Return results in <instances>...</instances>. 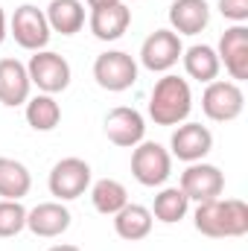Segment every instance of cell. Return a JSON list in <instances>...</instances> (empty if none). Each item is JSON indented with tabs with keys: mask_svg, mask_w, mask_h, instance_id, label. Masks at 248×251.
I'll return each instance as SVG.
<instances>
[{
	"mask_svg": "<svg viewBox=\"0 0 248 251\" xmlns=\"http://www.w3.org/2000/svg\"><path fill=\"white\" fill-rule=\"evenodd\" d=\"M196 231L213 240L246 237L248 234V204L243 199H213L196 207Z\"/></svg>",
	"mask_w": 248,
	"mask_h": 251,
	"instance_id": "6da1fadb",
	"label": "cell"
},
{
	"mask_svg": "<svg viewBox=\"0 0 248 251\" xmlns=\"http://www.w3.org/2000/svg\"><path fill=\"white\" fill-rule=\"evenodd\" d=\"M190 111H193V94L187 79L167 73L164 79L155 82L149 97V117L155 120V126H178L190 117Z\"/></svg>",
	"mask_w": 248,
	"mask_h": 251,
	"instance_id": "7a4b0ae2",
	"label": "cell"
},
{
	"mask_svg": "<svg viewBox=\"0 0 248 251\" xmlns=\"http://www.w3.org/2000/svg\"><path fill=\"white\" fill-rule=\"evenodd\" d=\"M173 173V155L155 143V140H140L131 152V176L143 187H161Z\"/></svg>",
	"mask_w": 248,
	"mask_h": 251,
	"instance_id": "3957f363",
	"label": "cell"
},
{
	"mask_svg": "<svg viewBox=\"0 0 248 251\" xmlns=\"http://www.w3.org/2000/svg\"><path fill=\"white\" fill-rule=\"evenodd\" d=\"M243 108H246V97L237 82H222V79L207 82L201 94V111L213 123H231L243 114Z\"/></svg>",
	"mask_w": 248,
	"mask_h": 251,
	"instance_id": "277c9868",
	"label": "cell"
},
{
	"mask_svg": "<svg viewBox=\"0 0 248 251\" xmlns=\"http://www.w3.org/2000/svg\"><path fill=\"white\" fill-rule=\"evenodd\" d=\"M94 79H97V85L102 91H111V94L128 91L137 82V62L123 50H108V53L97 56Z\"/></svg>",
	"mask_w": 248,
	"mask_h": 251,
	"instance_id": "5b68a950",
	"label": "cell"
},
{
	"mask_svg": "<svg viewBox=\"0 0 248 251\" xmlns=\"http://www.w3.org/2000/svg\"><path fill=\"white\" fill-rule=\"evenodd\" d=\"M26 73H29V82L38 85V91L50 94V97L62 94L70 85V64L64 56L53 53V50H38L26 64Z\"/></svg>",
	"mask_w": 248,
	"mask_h": 251,
	"instance_id": "8992f818",
	"label": "cell"
},
{
	"mask_svg": "<svg viewBox=\"0 0 248 251\" xmlns=\"http://www.w3.org/2000/svg\"><path fill=\"white\" fill-rule=\"evenodd\" d=\"M47 184L59 201H73V199L85 196V190L91 187V167L82 158H62L50 170Z\"/></svg>",
	"mask_w": 248,
	"mask_h": 251,
	"instance_id": "52a82bcc",
	"label": "cell"
},
{
	"mask_svg": "<svg viewBox=\"0 0 248 251\" xmlns=\"http://www.w3.org/2000/svg\"><path fill=\"white\" fill-rule=\"evenodd\" d=\"M12 35H15V41H18L24 50H32V53L44 50V47L50 44V24H47V15H44L38 6H32V3L18 6L15 15H12Z\"/></svg>",
	"mask_w": 248,
	"mask_h": 251,
	"instance_id": "ba28073f",
	"label": "cell"
},
{
	"mask_svg": "<svg viewBox=\"0 0 248 251\" xmlns=\"http://www.w3.org/2000/svg\"><path fill=\"white\" fill-rule=\"evenodd\" d=\"M181 53H184L181 38L173 29H155L140 47V64L152 73H167L170 67L178 64Z\"/></svg>",
	"mask_w": 248,
	"mask_h": 251,
	"instance_id": "9c48e42d",
	"label": "cell"
},
{
	"mask_svg": "<svg viewBox=\"0 0 248 251\" xmlns=\"http://www.w3.org/2000/svg\"><path fill=\"white\" fill-rule=\"evenodd\" d=\"M225 190V176L219 173V167L213 164H190L184 173H181V193H184L190 201H213L219 199Z\"/></svg>",
	"mask_w": 248,
	"mask_h": 251,
	"instance_id": "30bf717a",
	"label": "cell"
},
{
	"mask_svg": "<svg viewBox=\"0 0 248 251\" xmlns=\"http://www.w3.org/2000/svg\"><path fill=\"white\" fill-rule=\"evenodd\" d=\"M170 149H173V155L178 161L196 164V161H201L213 149V134H210L207 126H201V123H184L173 131Z\"/></svg>",
	"mask_w": 248,
	"mask_h": 251,
	"instance_id": "8fae6325",
	"label": "cell"
},
{
	"mask_svg": "<svg viewBox=\"0 0 248 251\" xmlns=\"http://www.w3.org/2000/svg\"><path fill=\"white\" fill-rule=\"evenodd\" d=\"M143 134H146V120H143L140 111L125 108V105L108 111V117H105V137H108L114 146L134 149V146L143 140Z\"/></svg>",
	"mask_w": 248,
	"mask_h": 251,
	"instance_id": "7c38bea8",
	"label": "cell"
},
{
	"mask_svg": "<svg viewBox=\"0 0 248 251\" xmlns=\"http://www.w3.org/2000/svg\"><path fill=\"white\" fill-rule=\"evenodd\" d=\"M219 62H225V70L231 73V79L246 82L248 79V29L243 24L225 29V35L219 38Z\"/></svg>",
	"mask_w": 248,
	"mask_h": 251,
	"instance_id": "4fadbf2b",
	"label": "cell"
},
{
	"mask_svg": "<svg viewBox=\"0 0 248 251\" xmlns=\"http://www.w3.org/2000/svg\"><path fill=\"white\" fill-rule=\"evenodd\" d=\"M26 228L35 237H44V240L62 237L64 231L70 228V210L64 207L62 201H44V204L26 210Z\"/></svg>",
	"mask_w": 248,
	"mask_h": 251,
	"instance_id": "5bb4252c",
	"label": "cell"
},
{
	"mask_svg": "<svg viewBox=\"0 0 248 251\" xmlns=\"http://www.w3.org/2000/svg\"><path fill=\"white\" fill-rule=\"evenodd\" d=\"M29 73L18 59H0V105H24L29 100Z\"/></svg>",
	"mask_w": 248,
	"mask_h": 251,
	"instance_id": "9a60e30c",
	"label": "cell"
},
{
	"mask_svg": "<svg viewBox=\"0 0 248 251\" xmlns=\"http://www.w3.org/2000/svg\"><path fill=\"white\" fill-rule=\"evenodd\" d=\"M128 24H131V9L123 6V3L99 6V9L91 12V32L99 41H117V38H123Z\"/></svg>",
	"mask_w": 248,
	"mask_h": 251,
	"instance_id": "2e32d148",
	"label": "cell"
},
{
	"mask_svg": "<svg viewBox=\"0 0 248 251\" xmlns=\"http://www.w3.org/2000/svg\"><path fill=\"white\" fill-rule=\"evenodd\" d=\"M170 24L175 35H198L210 24V9L204 0H175L170 6Z\"/></svg>",
	"mask_w": 248,
	"mask_h": 251,
	"instance_id": "e0dca14e",
	"label": "cell"
},
{
	"mask_svg": "<svg viewBox=\"0 0 248 251\" xmlns=\"http://www.w3.org/2000/svg\"><path fill=\"white\" fill-rule=\"evenodd\" d=\"M152 222H155L152 210L143 207V204H131V201L125 204L123 210L114 213V231H117L120 240H128V243H137V240L149 237Z\"/></svg>",
	"mask_w": 248,
	"mask_h": 251,
	"instance_id": "ac0fdd59",
	"label": "cell"
},
{
	"mask_svg": "<svg viewBox=\"0 0 248 251\" xmlns=\"http://www.w3.org/2000/svg\"><path fill=\"white\" fill-rule=\"evenodd\" d=\"M47 24L50 32H62V35H76L85 26V9L79 0H50L47 6Z\"/></svg>",
	"mask_w": 248,
	"mask_h": 251,
	"instance_id": "d6986e66",
	"label": "cell"
},
{
	"mask_svg": "<svg viewBox=\"0 0 248 251\" xmlns=\"http://www.w3.org/2000/svg\"><path fill=\"white\" fill-rule=\"evenodd\" d=\"M181 59H184L187 76L196 79V82H213V79L219 76V67H222L216 50L207 47V44H193L190 50L181 53Z\"/></svg>",
	"mask_w": 248,
	"mask_h": 251,
	"instance_id": "ffe728a7",
	"label": "cell"
},
{
	"mask_svg": "<svg viewBox=\"0 0 248 251\" xmlns=\"http://www.w3.org/2000/svg\"><path fill=\"white\" fill-rule=\"evenodd\" d=\"M29 187H32L29 170L15 158H0V196L12 199V201H21L29 193Z\"/></svg>",
	"mask_w": 248,
	"mask_h": 251,
	"instance_id": "44dd1931",
	"label": "cell"
},
{
	"mask_svg": "<svg viewBox=\"0 0 248 251\" xmlns=\"http://www.w3.org/2000/svg\"><path fill=\"white\" fill-rule=\"evenodd\" d=\"M187 207H190V199L181 193V187H167L155 196L152 219H158L164 225H175L187 216Z\"/></svg>",
	"mask_w": 248,
	"mask_h": 251,
	"instance_id": "7402d4cb",
	"label": "cell"
},
{
	"mask_svg": "<svg viewBox=\"0 0 248 251\" xmlns=\"http://www.w3.org/2000/svg\"><path fill=\"white\" fill-rule=\"evenodd\" d=\"M26 123L35 131H53L62 123V108L50 94H38L32 100H26Z\"/></svg>",
	"mask_w": 248,
	"mask_h": 251,
	"instance_id": "603a6c76",
	"label": "cell"
},
{
	"mask_svg": "<svg viewBox=\"0 0 248 251\" xmlns=\"http://www.w3.org/2000/svg\"><path fill=\"white\" fill-rule=\"evenodd\" d=\"M91 201H94V207L102 216H114L117 210H123L125 204H128V193H125V187L120 181L102 178V181H97L91 187Z\"/></svg>",
	"mask_w": 248,
	"mask_h": 251,
	"instance_id": "cb8c5ba5",
	"label": "cell"
},
{
	"mask_svg": "<svg viewBox=\"0 0 248 251\" xmlns=\"http://www.w3.org/2000/svg\"><path fill=\"white\" fill-rule=\"evenodd\" d=\"M26 228V207L21 201L3 199L0 201V237H18Z\"/></svg>",
	"mask_w": 248,
	"mask_h": 251,
	"instance_id": "d4e9b609",
	"label": "cell"
},
{
	"mask_svg": "<svg viewBox=\"0 0 248 251\" xmlns=\"http://www.w3.org/2000/svg\"><path fill=\"white\" fill-rule=\"evenodd\" d=\"M219 12L228 21L243 24V21H248V0H219Z\"/></svg>",
	"mask_w": 248,
	"mask_h": 251,
	"instance_id": "484cf974",
	"label": "cell"
},
{
	"mask_svg": "<svg viewBox=\"0 0 248 251\" xmlns=\"http://www.w3.org/2000/svg\"><path fill=\"white\" fill-rule=\"evenodd\" d=\"M111 3H120V0H88L91 9H99V6H111Z\"/></svg>",
	"mask_w": 248,
	"mask_h": 251,
	"instance_id": "4316f807",
	"label": "cell"
},
{
	"mask_svg": "<svg viewBox=\"0 0 248 251\" xmlns=\"http://www.w3.org/2000/svg\"><path fill=\"white\" fill-rule=\"evenodd\" d=\"M6 41V12L0 9V44Z\"/></svg>",
	"mask_w": 248,
	"mask_h": 251,
	"instance_id": "83f0119b",
	"label": "cell"
},
{
	"mask_svg": "<svg viewBox=\"0 0 248 251\" xmlns=\"http://www.w3.org/2000/svg\"><path fill=\"white\" fill-rule=\"evenodd\" d=\"M50 251H79V249L76 246H53Z\"/></svg>",
	"mask_w": 248,
	"mask_h": 251,
	"instance_id": "f1b7e54d",
	"label": "cell"
}]
</instances>
